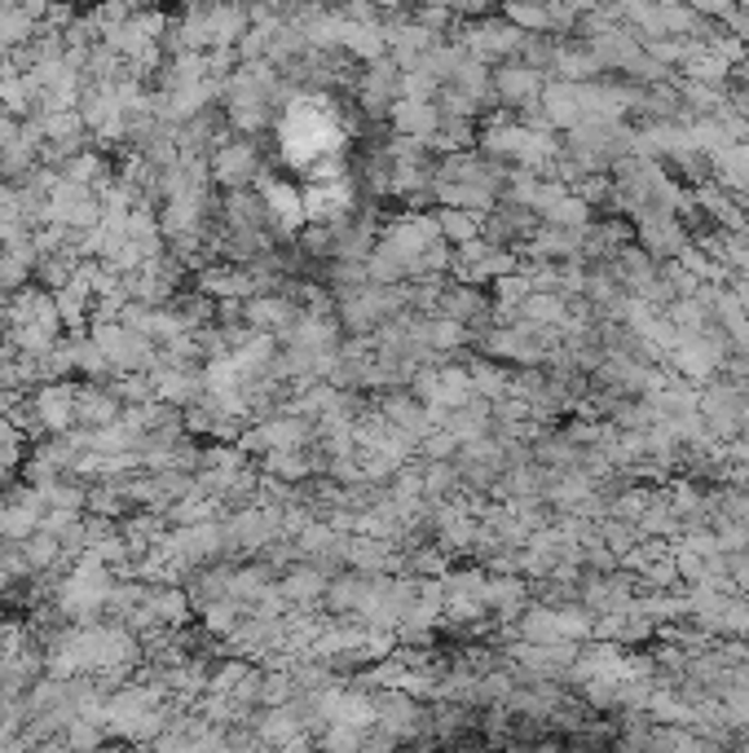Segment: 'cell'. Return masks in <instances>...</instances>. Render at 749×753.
Returning a JSON list of instances; mask_svg holds the SVG:
<instances>
[{
	"instance_id": "obj_3",
	"label": "cell",
	"mask_w": 749,
	"mask_h": 753,
	"mask_svg": "<svg viewBox=\"0 0 749 753\" xmlns=\"http://www.w3.org/2000/svg\"><path fill=\"white\" fill-rule=\"evenodd\" d=\"M436 230H441L445 238H455V243L464 247V243L481 238V216H477L472 208H449V212L436 221Z\"/></svg>"
},
{
	"instance_id": "obj_2",
	"label": "cell",
	"mask_w": 749,
	"mask_h": 753,
	"mask_svg": "<svg viewBox=\"0 0 749 753\" xmlns=\"http://www.w3.org/2000/svg\"><path fill=\"white\" fill-rule=\"evenodd\" d=\"M300 195H305V221H318V225H331L353 208V186L340 173L318 177L309 190H300Z\"/></svg>"
},
{
	"instance_id": "obj_1",
	"label": "cell",
	"mask_w": 749,
	"mask_h": 753,
	"mask_svg": "<svg viewBox=\"0 0 749 753\" xmlns=\"http://www.w3.org/2000/svg\"><path fill=\"white\" fill-rule=\"evenodd\" d=\"M282 150L295 168L309 177L340 173V150H344V128L340 115L327 110L323 102H295L282 119Z\"/></svg>"
}]
</instances>
